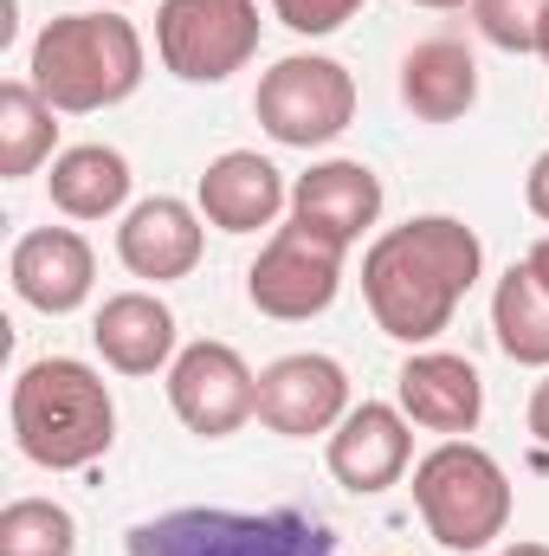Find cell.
I'll return each instance as SVG.
<instances>
[{"label":"cell","mask_w":549,"mask_h":556,"mask_svg":"<svg viewBox=\"0 0 549 556\" xmlns=\"http://www.w3.org/2000/svg\"><path fill=\"white\" fill-rule=\"evenodd\" d=\"M253 117L284 149H323L356 124V78H349V65H336L323 52H291L259 78Z\"/></svg>","instance_id":"6"},{"label":"cell","mask_w":549,"mask_h":556,"mask_svg":"<svg viewBox=\"0 0 549 556\" xmlns=\"http://www.w3.org/2000/svg\"><path fill=\"white\" fill-rule=\"evenodd\" d=\"M155 52L181 85H227L259 52V0H162Z\"/></svg>","instance_id":"7"},{"label":"cell","mask_w":549,"mask_h":556,"mask_svg":"<svg viewBox=\"0 0 549 556\" xmlns=\"http://www.w3.org/2000/svg\"><path fill=\"white\" fill-rule=\"evenodd\" d=\"M491 330H498V350L511 363L549 369V291L531 278L524 260L498 278V291H491Z\"/></svg>","instance_id":"20"},{"label":"cell","mask_w":549,"mask_h":556,"mask_svg":"<svg viewBox=\"0 0 549 556\" xmlns=\"http://www.w3.org/2000/svg\"><path fill=\"white\" fill-rule=\"evenodd\" d=\"M168 408L188 433L201 440H227L240 433L246 420L259 415V376L246 369V356L233 343H188L175 363H168Z\"/></svg>","instance_id":"9"},{"label":"cell","mask_w":549,"mask_h":556,"mask_svg":"<svg viewBox=\"0 0 549 556\" xmlns=\"http://www.w3.org/2000/svg\"><path fill=\"white\" fill-rule=\"evenodd\" d=\"M194 207L220 233H259V227H272L278 214L291 207V188H284V175L259 149H227V155H214L201 168Z\"/></svg>","instance_id":"15"},{"label":"cell","mask_w":549,"mask_h":556,"mask_svg":"<svg viewBox=\"0 0 549 556\" xmlns=\"http://www.w3.org/2000/svg\"><path fill=\"white\" fill-rule=\"evenodd\" d=\"M531 433H537V440L549 446V376L537 382V389H531Z\"/></svg>","instance_id":"26"},{"label":"cell","mask_w":549,"mask_h":556,"mask_svg":"<svg viewBox=\"0 0 549 556\" xmlns=\"http://www.w3.org/2000/svg\"><path fill=\"white\" fill-rule=\"evenodd\" d=\"M130 556H336L323 518L278 505V511H220L181 505L130 531Z\"/></svg>","instance_id":"5"},{"label":"cell","mask_w":549,"mask_h":556,"mask_svg":"<svg viewBox=\"0 0 549 556\" xmlns=\"http://www.w3.org/2000/svg\"><path fill=\"white\" fill-rule=\"evenodd\" d=\"M201 247H207L201 207H188V201H175V194H149V201H137V207L124 214V227H117V260H124L137 278H149V285L188 278L194 266H201Z\"/></svg>","instance_id":"16"},{"label":"cell","mask_w":549,"mask_h":556,"mask_svg":"<svg viewBox=\"0 0 549 556\" xmlns=\"http://www.w3.org/2000/svg\"><path fill=\"white\" fill-rule=\"evenodd\" d=\"M472 20L478 33L498 46V52H544V20L549 0H472Z\"/></svg>","instance_id":"23"},{"label":"cell","mask_w":549,"mask_h":556,"mask_svg":"<svg viewBox=\"0 0 549 556\" xmlns=\"http://www.w3.org/2000/svg\"><path fill=\"white\" fill-rule=\"evenodd\" d=\"M524 266H531V278H537V285L549 291V233L537 240V247H531V253H524Z\"/></svg>","instance_id":"27"},{"label":"cell","mask_w":549,"mask_h":556,"mask_svg":"<svg viewBox=\"0 0 549 556\" xmlns=\"http://www.w3.org/2000/svg\"><path fill=\"white\" fill-rule=\"evenodd\" d=\"M524 201H531V214L549 227V149L531 162V175H524Z\"/></svg>","instance_id":"25"},{"label":"cell","mask_w":549,"mask_h":556,"mask_svg":"<svg viewBox=\"0 0 549 556\" xmlns=\"http://www.w3.org/2000/svg\"><path fill=\"white\" fill-rule=\"evenodd\" d=\"M142 65H149L142 33L124 13L98 7V13H59V20H46L39 39H33L26 78H33V91L52 111L91 117V111H111V104H124L137 91Z\"/></svg>","instance_id":"3"},{"label":"cell","mask_w":549,"mask_h":556,"mask_svg":"<svg viewBox=\"0 0 549 556\" xmlns=\"http://www.w3.org/2000/svg\"><path fill=\"white\" fill-rule=\"evenodd\" d=\"M401 104L420 124H459L478 104V59L465 39H420L401 59Z\"/></svg>","instance_id":"18"},{"label":"cell","mask_w":549,"mask_h":556,"mask_svg":"<svg viewBox=\"0 0 549 556\" xmlns=\"http://www.w3.org/2000/svg\"><path fill=\"white\" fill-rule=\"evenodd\" d=\"M272 13L291 33L323 39V33H336V26H349V20L362 13V0H272Z\"/></svg>","instance_id":"24"},{"label":"cell","mask_w":549,"mask_h":556,"mask_svg":"<svg viewBox=\"0 0 549 556\" xmlns=\"http://www.w3.org/2000/svg\"><path fill=\"white\" fill-rule=\"evenodd\" d=\"M395 408L426 427V433H446V440H465L478 420H485V382L465 356L452 350H413L395 376Z\"/></svg>","instance_id":"14"},{"label":"cell","mask_w":549,"mask_h":556,"mask_svg":"<svg viewBox=\"0 0 549 556\" xmlns=\"http://www.w3.org/2000/svg\"><path fill=\"white\" fill-rule=\"evenodd\" d=\"M46 194H52V207L65 220H111L130 201V162L111 142L59 149L52 155V175H46Z\"/></svg>","instance_id":"19"},{"label":"cell","mask_w":549,"mask_h":556,"mask_svg":"<svg viewBox=\"0 0 549 556\" xmlns=\"http://www.w3.org/2000/svg\"><path fill=\"white\" fill-rule=\"evenodd\" d=\"M7 278L20 291V304H33L46 317H72L91 298V285H98V253L72 227H33V233L13 240Z\"/></svg>","instance_id":"12"},{"label":"cell","mask_w":549,"mask_h":556,"mask_svg":"<svg viewBox=\"0 0 549 556\" xmlns=\"http://www.w3.org/2000/svg\"><path fill=\"white\" fill-rule=\"evenodd\" d=\"M544 59H549V20H544Z\"/></svg>","instance_id":"30"},{"label":"cell","mask_w":549,"mask_h":556,"mask_svg":"<svg viewBox=\"0 0 549 556\" xmlns=\"http://www.w3.org/2000/svg\"><path fill=\"white\" fill-rule=\"evenodd\" d=\"M291 220L317 227V233L336 240V247H356V240L382 220V175H375L369 162H349V155L310 162V168L291 181Z\"/></svg>","instance_id":"13"},{"label":"cell","mask_w":549,"mask_h":556,"mask_svg":"<svg viewBox=\"0 0 549 556\" xmlns=\"http://www.w3.org/2000/svg\"><path fill=\"white\" fill-rule=\"evenodd\" d=\"M104 7H124V0H104Z\"/></svg>","instance_id":"31"},{"label":"cell","mask_w":549,"mask_h":556,"mask_svg":"<svg viewBox=\"0 0 549 556\" xmlns=\"http://www.w3.org/2000/svg\"><path fill=\"white\" fill-rule=\"evenodd\" d=\"M91 343H98V356L117 376H155V369H168L181 356L175 350V311L155 291H117V298H104L98 317H91Z\"/></svg>","instance_id":"17"},{"label":"cell","mask_w":549,"mask_h":556,"mask_svg":"<svg viewBox=\"0 0 549 556\" xmlns=\"http://www.w3.org/2000/svg\"><path fill=\"white\" fill-rule=\"evenodd\" d=\"M13 446L46 466V472H78L91 459L111 453L117 440V402L104 389V376L78 356H39L13 376Z\"/></svg>","instance_id":"2"},{"label":"cell","mask_w":549,"mask_h":556,"mask_svg":"<svg viewBox=\"0 0 549 556\" xmlns=\"http://www.w3.org/2000/svg\"><path fill=\"white\" fill-rule=\"evenodd\" d=\"M408 459H413V420L388 402H356L330 433V472L356 498H375V492L401 485Z\"/></svg>","instance_id":"11"},{"label":"cell","mask_w":549,"mask_h":556,"mask_svg":"<svg viewBox=\"0 0 549 556\" xmlns=\"http://www.w3.org/2000/svg\"><path fill=\"white\" fill-rule=\"evenodd\" d=\"M498 556H549V544H505Z\"/></svg>","instance_id":"28"},{"label":"cell","mask_w":549,"mask_h":556,"mask_svg":"<svg viewBox=\"0 0 549 556\" xmlns=\"http://www.w3.org/2000/svg\"><path fill=\"white\" fill-rule=\"evenodd\" d=\"M413 7H439L446 13V7H465V0H413Z\"/></svg>","instance_id":"29"},{"label":"cell","mask_w":549,"mask_h":556,"mask_svg":"<svg viewBox=\"0 0 549 556\" xmlns=\"http://www.w3.org/2000/svg\"><path fill=\"white\" fill-rule=\"evenodd\" d=\"M0 556H78V518L52 498H13L0 511Z\"/></svg>","instance_id":"22"},{"label":"cell","mask_w":549,"mask_h":556,"mask_svg":"<svg viewBox=\"0 0 549 556\" xmlns=\"http://www.w3.org/2000/svg\"><path fill=\"white\" fill-rule=\"evenodd\" d=\"M413 511L426 525V538L452 556L491 551L511 525V479L505 466L472 446V440H439L420 466H413Z\"/></svg>","instance_id":"4"},{"label":"cell","mask_w":549,"mask_h":556,"mask_svg":"<svg viewBox=\"0 0 549 556\" xmlns=\"http://www.w3.org/2000/svg\"><path fill=\"white\" fill-rule=\"evenodd\" d=\"M343 415H349V376L323 350H291L259 376V420L284 440L336 433Z\"/></svg>","instance_id":"10"},{"label":"cell","mask_w":549,"mask_h":556,"mask_svg":"<svg viewBox=\"0 0 549 556\" xmlns=\"http://www.w3.org/2000/svg\"><path fill=\"white\" fill-rule=\"evenodd\" d=\"M343 253L336 240H323L317 227L304 220H284L272 240L259 247V260L246 266V298L259 317H278V324H310L336 304L343 291Z\"/></svg>","instance_id":"8"},{"label":"cell","mask_w":549,"mask_h":556,"mask_svg":"<svg viewBox=\"0 0 549 556\" xmlns=\"http://www.w3.org/2000/svg\"><path fill=\"white\" fill-rule=\"evenodd\" d=\"M59 111L33 91V78H7L0 85V175L20 181L33 175L39 162H52V142H59Z\"/></svg>","instance_id":"21"},{"label":"cell","mask_w":549,"mask_h":556,"mask_svg":"<svg viewBox=\"0 0 549 556\" xmlns=\"http://www.w3.org/2000/svg\"><path fill=\"white\" fill-rule=\"evenodd\" d=\"M478 273H485V247L465 220L413 214L401 227L375 233V247L362 253V304L382 337L420 350L452 324Z\"/></svg>","instance_id":"1"}]
</instances>
